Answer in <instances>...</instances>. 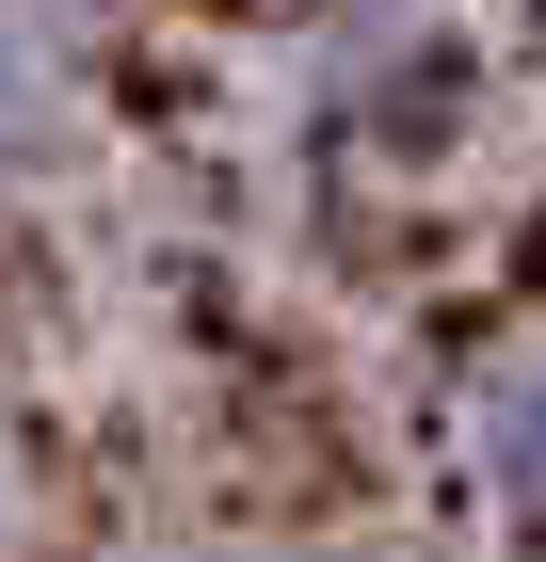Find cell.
Listing matches in <instances>:
<instances>
[{
  "instance_id": "cell-1",
  "label": "cell",
  "mask_w": 546,
  "mask_h": 562,
  "mask_svg": "<svg viewBox=\"0 0 546 562\" xmlns=\"http://www.w3.org/2000/svg\"><path fill=\"white\" fill-rule=\"evenodd\" d=\"M466 482L499 498V530H531V547H546V353L482 370V402H466Z\"/></svg>"
}]
</instances>
